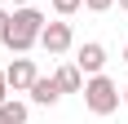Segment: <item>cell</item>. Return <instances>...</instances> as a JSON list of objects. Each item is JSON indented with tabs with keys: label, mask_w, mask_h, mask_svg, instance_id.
<instances>
[{
	"label": "cell",
	"mask_w": 128,
	"mask_h": 124,
	"mask_svg": "<svg viewBox=\"0 0 128 124\" xmlns=\"http://www.w3.org/2000/svg\"><path fill=\"white\" fill-rule=\"evenodd\" d=\"M44 22H49V18H44L40 9L18 5V9H13V18H9V31H4V40H0V44H4L9 53H26V49H36Z\"/></svg>",
	"instance_id": "cell-1"
},
{
	"label": "cell",
	"mask_w": 128,
	"mask_h": 124,
	"mask_svg": "<svg viewBox=\"0 0 128 124\" xmlns=\"http://www.w3.org/2000/svg\"><path fill=\"white\" fill-rule=\"evenodd\" d=\"M119 102H124V93H119V84L110 80V75H88L84 80V106H88L93 115H110V111H119Z\"/></svg>",
	"instance_id": "cell-2"
},
{
	"label": "cell",
	"mask_w": 128,
	"mask_h": 124,
	"mask_svg": "<svg viewBox=\"0 0 128 124\" xmlns=\"http://www.w3.org/2000/svg\"><path fill=\"white\" fill-rule=\"evenodd\" d=\"M71 44H75L71 22H62V18H58V22H44V31H40V49H44V53H53V58H58V53H66Z\"/></svg>",
	"instance_id": "cell-3"
},
{
	"label": "cell",
	"mask_w": 128,
	"mask_h": 124,
	"mask_svg": "<svg viewBox=\"0 0 128 124\" xmlns=\"http://www.w3.org/2000/svg\"><path fill=\"white\" fill-rule=\"evenodd\" d=\"M36 62L31 58H22V53H18V58L9 62V67H4V80H9V93H26V89L36 84Z\"/></svg>",
	"instance_id": "cell-4"
},
{
	"label": "cell",
	"mask_w": 128,
	"mask_h": 124,
	"mask_svg": "<svg viewBox=\"0 0 128 124\" xmlns=\"http://www.w3.org/2000/svg\"><path fill=\"white\" fill-rule=\"evenodd\" d=\"M75 67H80L84 75H97V71L106 67V49L97 44V40H84V44H80V53H75Z\"/></svg>",
	"instance_id": "cell-5"
},
{
	"label": "cell",
	"mask_w": 128,
	"mask_h": 124,
	"mask_svg": "<svg viewBox=\"0 0 128 124\" xmlns=\"http://www.w3.org/2000/svg\"><path fill=\"white\" fill-rule=\"evenodd\" d=\"M26 93H31V102H36V106H53V102L62 98V89H58V80H53V75H36V84L26 89Z\"/></svg>",
	"instance_id": "cell-6"
},
{
	"label": "cell",
	"mask_w": 128,
	"mask_h": 124,
	"mask_svg": "<svg viewBox=\"0 0 128 124\" xmlns=\"http://www.w3.org/2000/svg\"><path fill=\"white\" fill-rule=\"evenodd\" d=\"M53 80H58V89H62V93H84V71H80L75 62H71V67H58V71H53Z\"/></svg>",
	"instance_id": "cell-7"
},
{
	"label": "cell",
	"mask_w": 128,
	"mask_h": 124,
	"mask_svg": "<svg viewBox=\"0 0 128 124\" xmlns=\"http://www.w3.org/2000/svg\"><path fill=\"white\" fill-rule=\"evenodd\" d=\"M0 124H26V102H0Z\"/></svg>",
	"instance_id": "cell-8"
},
{
	"label": "cell",
	"mask_w": 128,
	"mask_h": 124,
	"mask_svg": "<svg viewBox=\"0 0 128 124\" xmlns=\"http://www.w3.org/2000/svg\"><path fill=\"white\" fill-rule=\"evenodd\" d=\"M80 5H84V0H53V13H58V18H71Z\"/></svg>",
	"instance_id": "cell-9"
},
{
	"label": "cell",
	"mask_w": 128,
	"mask_h": 124,
	"mask_svg": "<svg viewBox=\"0 0 128 124\" xmlns=\"http://www.w3.org/2000/svg\"><path fill=\"white\" fill-rule=\"evenodd\" d=\"M110 5H115V0H84V9H93V13H106Z\"/></svg>",
	"instance_id": "cell-10"
},
{
	"label": "cell",
	"mask_w": 128,
	"mask_h": 124,
	"mask_svg": "<svg viewBox=\"0 0 128 124\" xmlns=\"http://www.w3.org/2000/svg\"><path fill=\"white\" fill-rule=\"evenodd\" d=\"M9 18H13V13H4V9H0V40H4V31H9Z\"/></svg>",
	"instance_id": "cell-11"
},
{
	"label": "cell",
	"mask_w": 128,
	"mask_h": 124,
	"mask_svg": "<svg viewBox=\"0 0 128 124\" xmlns=\"http://www.w3.org/2000/svg\"><path fill=\"white\" fill-rule=\"evenodd\" d=\"M9 98V80H4V71H0V102Z\"/></svg>",
	"instance_id": "cell-12"
},
{
	"label": "cell",
	"mask_w": 128,
	"mask_h": 124,
	"mask_svg": "<svg viewBox=\"0 0 128 124\" xmlns=\"http://www.w3.org/2000/svg\"><path fill=\"white\" fill-rule=\"evenodd\" d=\"M13 5H31V0H13Z\"/></svg>",
	"instance_id": "cell-13"
},
{
	"label": "cell",
	"mask_w": 128,
	"mask_h": 124,
	"mask_svg": "<svg viewBox=\"0 0 128 124\" xmlns=\"http://www.w3.org/2000/svg\"><path fill=\"white\" fill-rule=\"evenodd\" d=\"M119 9H128V0H119Z\"/></svg>",
	"instance_id": "cell-14"
},
{
	"label": "cell",
	"mask_w": 128,
	"mask_h": 124,
	"mask_svg": "<svg viewBox=\"0 0 128 124\" xmlns=\"http://www.w3.org/2000/svg\"><path fill=\"white\" fill-rule=\"evenodd\" d=\"M124 102H128V89H124Z\"/></svg>",
	"instance_id": "cell-15"
},
{
	"label": "cell",
	"mask_w": 128,
	"mask_h": 124,
	"mask_svg": "<svg viewBox=\"0 0 128 124\" xmlns=\"http://www.w3.org/2000/svg\"><path fill=\"white\" fill-rule=\"evenodd\" d=\"M124 62H128V49H124Z\"/></svg>",
	"instance_id": "cell-16"
}]
</instances>
